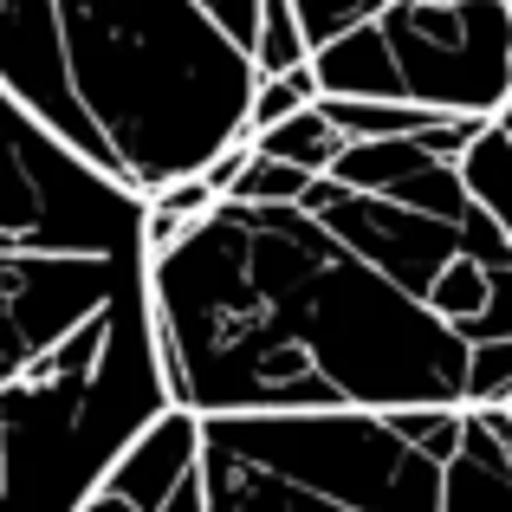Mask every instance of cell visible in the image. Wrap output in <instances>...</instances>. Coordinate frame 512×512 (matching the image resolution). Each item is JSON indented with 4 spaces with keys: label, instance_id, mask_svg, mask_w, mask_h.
<instances>
[{
    "label": "cell",
    "instance_id": "2e32d148",
    "mask_svg": "<svg viewBox=\"0 0 512 512\" xmlns=\"http://www.w3.org/2000/svg\"><path fill=\"white\" fill-rule=\"evenodd\" d=\"M487 124H500V130H506V137H512V98H506V104H500V111H493V117H487Z\"/></svg>",
    "mask_w": 512,
    "mask_h": 512
},
{
    "label": "cell",
    "instance_id": "7c38bea8",
    "mask_svg": "<svg viewBox=\"0 0 512 512\" xmlns=\"http://www.w3.org/2000/svg\"><path fill=\"white\" fill-rule=\"evenodd\" d=\"M389 428H396L402 441H409L415 454H428V461H448L454 448H461V409H389L383 415Z\"/></svg>",
    "mask_w": 512,
    "mask_h": 512
},
{
    "label": "cell",
    "instance_id": "8992f818",
    "mask_svg": "<svg viewBox=\"0 0 512 512\" xmlns=\"http://www.w3.org/2000/svg\"><path fill=\"white\" fill-rule=\"evenodd\" d=\"M195 461H201V422L188 409H175V402H163V409L117 448V461L104 467L98 487H111L117 500H130L137 512H156L188 474H195Z\"/></svg>",
    "mask_w": 512,
    "mask_h": 512
},
{
    "label": "cell",
    "instance_id": "277c9868",
    "mask_svg": "<svg viewBox=\"0 0 512 512\" xmlns=\"http://www.w3.org/2000/svg\"><path fill=\"white\" fill-rule=\"evenodd\" d=\"M163 402L156 383H0V512H72Z\"/></svg>",
    "mask_w": 512,
    "mask_h": 512
},
{
    "label": "cell",
    "instance_id": "ba28073f",
    "mask_svg": "<svg viewBox=\"0 0 512 512\" xmlns=\"http://www.w3.org/2000/svg\"><path fill=\"white\" fill-rule=\"evenodd\" d=\"M454 175L467 182V195L480 201V214L500 227L506 247H512V137L500 124H480V137L454 156Z\"/></svg>",
    "mask_w": 512,
    "mask_h": 512
},
{
    "label": "cell",
    "instance_id": "ac0fdd59",
    "mask_svg": "<svg viewBox=\"0 0 512 512\" xmlns=\"http://www.w3.org/2000/svg\"><path fill=\"white\" fill-rule=\"evenodd\" d=\"M506 13H512V0H506Z\"/></svg>",
    "mask_w": 512,
    "mask_h": 512
},
{
    "label": "cell",
    "instance_id": "7a4b0ae2",
    "mask_svg": "<svg viewBox=\"0 0 512 512\" xmlns=\"http://www.w3.org/2000/svg\"><path fill=\"white\" fill-rule=\"evenodd\" d=\"M59 143L124 195L247 137L253 59L201 0H46Z\"/></svg>",
    "mask_w": 512,
    "mask_h": 512
},
{
    "label": "cell",
    "instance_id": "e0dca14e",
    "mask_svg": "<svg viewBox=\"0 0 512 512\" xmlns=\"http://www.w3.org/2000/svg\"><path fill=\"white\" fill-rule=\"evenodd\" d=\"M500 409H506V415H512V396H506V402H500Z\"/></svg>",
    "mask_w": 512,
    "mask_h": 512
},
{
    "label": "cell",
    "instance_id": "9a60e30c",
    "mask_svg": "<svg viewBox=\"0 0 512 512\" xmlns=\"http://www.w3.org/2000/svg\"><path fill=\"white\" fill-rule=\"evenodd\" d=\"M72 512H137V506H130V500H117L111 487H91V493H85V500H78Z\"/></svg>",
    "mask_w": 512,
    "mask_h": 512
},
{
    "label": "cell",
    "instance_id": "3957f363",
    "mask_svg": "<svg viewBox=\"0 0 512 512\" xmlns=\"http://www.w3.org/2000/svg\"><path fill=\"white\" fill-rule=\"evenodd\" d=\"M208 512H435L441 467L383 415H195Z\"/></svg>",
    "mask_w": 512,
    "mask_h": 512
},
{
    "label": "cell",
    "instance_id": "8fae6325",
    "mask_svg": "<svg viewBox=\"0 0 512 512\" xmlns=\"http://www.w3.org/2000/svg\"><path fill=\"white\" fill-rule=\"evenodd\" d=\"M305 104H318V78H312V65H292V72H279V78H253V98H247V137H253V130H266V124H279V117H292V111H305Z\"/></svg>",
    "mask_w": 512,
    "mask_h": 512
},
{
    "label": "cell",
    "instance_id": "9c48e42d",
    "mask_svg": "<svg viewBox=\"0 0 512 512\" xmlns=\"http://www.w3.org/2000/svg\"><path fill=\"white\" fill-rule=\"evenodd\" d=\"M344 150V137L331 130V117L318 111V104H305V111L279 117V124L253 130V156H273V163H299V169H325L331 156Z\"/></svg>",
    "mask_w": 512,
    "mask_h": 512
},
{
    "label": "cell",
    "instance_id": "52a82bcc",
    "mask_svg": "<svg viewBox=\"0 0 512 512\" xmlns=\"http://www.w3.org/2000/svg\"><path fill=\"white\" fill-rule=\"evenodd\" d=\"M435 512H512V474L487 428V409H461V448L441 461Z\"/></svg>",
    "mask_w": 512,
    "mask_h": 512
},
{
    "label": "cell",
    "instance_id": "30bf717a",
    "mask_svg": "<svg viewBox=\"0 0 512 512\" xmlns=\"http://www.w3.org/2000/svg\"><path fill=\"white\" fill-rule=\"evenodd\" d=\"M312 59V46H305L299 33V13H292V0H260V33H253V78H279L292 72V65Z\"/></svg>",
    "mask_w": 512,
    "mask_h": 512
},
{
    "label": "cell",
    "instance_id": "5b68a950",
    "mask_svg": "<svg viewBox=\"0 0 512 512\" xmlns=\"http://www.w3.org/2000/svg\"><path fill=\"white\" fill-rule=\"evenodd\" d=\"M370 26L402 104L435 117H493L512 98L506 0H383Z\"/></svg>",
    "mask_w": 512,
    "mask_h": 512
},
{
    "label": "cell",
    "instance_id": "4fadbf2b",
    "mask_svg": "<svg viewBox=\"0 0 512 512\" xmlns=\"http://www.w3.org/2000/svg\"><path fill=\"white\" fill-rule=\"evenodd\" d=\"M376 7H383V0H292V13H299V33H305V46H325V39L350 33V26L376 20Z\"/></svg>",
    "mask_w": 512,
    "mask_h": 512
},
{
    "label": "cell",
    "instance_id": "5bb4252c",
    "mask_svg": "<svg viewBox=\"0 0 512 512\" xmlns=\"http://www.w3.org/2000/svg\"><path fill=\"white\" fill-rule=\"evenodd\" d=\"M156 512H208V500H201V461H195V474H188V480H182V487H175Z\"/></svg>",
    "mask_w": 512,
    "mask_h": 512
},
{
    "label": "cell",
    "instance_id": "6da1fadb",
    "mask_svg": "<svg viewBox=\"0 0 512 512\" xmlns=\"http://www.w3.org/2000/svg\"><path fill=\"white\" fill-rule=\"evenodd\" d=\"M188 415L480 409L512 396V247L454 163L357 137L292 201H227L143 260Z\"/></svg>",
    "mask_w": 512,
    "mask_h": 512
}]
</instances>
